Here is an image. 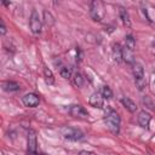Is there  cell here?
<instances>
[{"instance_id":"cell-19","label":"cell","mask_w":155,"mask_h":155,"mask_svg":"<svg viewBox=\"0 0 155 155\" xmlns=\"http://www.w3.org/2000/svg\"><path fill=\"white\" fill-rule=\"evenodd\" d=\"M134 39H133V36L132 35H127L126 38H125V46L127 47V48H130L131 51H133L134 50Z\"/></svg>"},{"instance_id":"cell-9","label":"cell","mask_w":155,"mask_h":155,"mask_svg":"<svg viewBox=\"0 0 155 155\" xmlns=\"http://www.w3.org/2000/svg\"><path fill=\"white\" fill-rule=\"evenodd\" d=\"M22 102H23V104H24L25 107H28V108H34V107L39 105L40 99H39V97H38L35 93H28V94H25V96L22 98Z\"/></svg>"},{"instance_id":"cell-7","label":"cell","mask_w":155,"mask_h":155,"mask_svg":"<svg viewBox=\"0 0 155 155\" xmlns=\"http://www.w3.org/2000/svg\"><path fill=\"white\" fill-rule=\"evenodd\" d=\"M88 103L91 107L93 108H98V109H102L103 105H104V98L102 96L101 92H94L91 94L90 99H88Z\"/></svg>"},{"instance_id":"cell-20","label":"cell","mask_w":155,"mask_h":155,"mask_svg":"<svg viewBox=\"0 0 155 155\" xmlns=\"http://www.w3.org/2000/svg\"><path fill=\"white\" fill-rule=\"evenodd\" d=\"M101 93H102L103 98H111L113 97V92H111L109 86H103L101 88Z\"/></svg>"},{"instance_id":"cell-22","label":"cell","mask_w":155,"mask_h":155,"mask_svg":"<svg viewBox=\"0 0 155 155\" xmlns=\"http://www.w3.org/2000/svg\"><path fill=\"white\" fill-rule=\"evenodd\" d=\"M0 31H1V34L4 35L5 33H6V28H5V25H4V23L1 22V27H0Z\"/></svg>"},{"instance_id":"cell-5","label":"cell","mask_w":155,"mask_h":155,"mask_svg":"<svg viewBox=\"0 0 155 155\" xmlns=\"http://www.w3.org/2000/svg\"><path fill=\"white\" fill-rule=\"evenodd\" d=\"M69 114L76 119H81V120H87L88 119V113L87 110L80 105V104H75V105H70L69 108Z\"/></svg>"},{"instance_id":"cell-18","label":"cell","mask_w":155,"mask_h":155,"mask_svg":"<svg viewBox=\"0 0 155 155\" xmlns=\"http://www.w3.org/2000/svg\"><path fill=\"white\" fill-rule=\"evenodd\" d=\"M59 74H61V76L64 78V79H70L71 75H73L71 68H69V67H67V65H62V67L59 68Z\"/></svg>"},{"instance_id":"cell-16","label":"cell","mask_w":155,"mask_h":155,"mask_svg":"<svg viewBox=\"0 0 155 155\" xmlns=\"http://www.w3.org/2000/svg\"><path fill=\"white\" fill-rule=\"evenodd\" d=\"M44 78H45V82L47 85H52L54 82V78H53V74L52 71L47 68V67H44Z\"/></svg>"},{"instance_id":"cell-12","label":"cell","mask_w":155,"mask_h":155,"mask_svg":"<svg viewBox=\"0 0 155 155\" xmlns=\"http://www.w3.org/2000/svg\"><path fill=\"white\" fill-rule=\"evenodd\" d=\"M122 59L126 63L133 64L134 63V56H133V51H131L130 48H127L126 46H124L122 48Z\"/></svg>"},{"instance_id":"cell-6","label":"cell","mask_w":155,"mask_h":155,"mask_svg":"<svg viewBox=\"0 0 155 155\" xmlns=\"http://www.w3.org/2000/svg\"><path fill=\"white\" fill-rule=\"evenodd\" d=\"M29 27L34 34H39L41 31V19H40V16L36 10H33V12H31V16L29 19Z\"/></svg>"},{"instance_id":"cell-4","label":"cell","mask_w":155,"mask_h":155,"mask_svg":"<svg viewBox=\"0 0 155 155\" xmlns=\"http://www.w3.org/2000/svg\"><path fill=\"white\" fill-rule=\"evenodd\" d=\"M61 132H62V136L69 140H80L84 138V133L73 127H63Z\"/></svg>"},{"instance_id":"cell-21","label":"cell","mask_w":155,"mask_h":155,"mask_svg":"<svg viewBox=\"0 0 155 155\" xmlns=\"http://www.w3.org/2000/svg\"><path fill=\"white\" fill-rule=\"evenodd\" d=\"M80 155H97V154H94V153H92V151L82 150V151H80Z\"/></svg>"},{"instance_id":"cell-13","label":"cell","mask_w":155,"mask_h":155,"mask_svg":"<svg viewBox=\"0 0 155 155\" xmlns=\"http://www.w3.org/2000/svg\"><path fill=\"white\" fill-rule=\"evenodd\" d=\"M121 103H122V105H124L128 111H131V113H134V111L137 110V105H136V103H134L132 99H130L128 97H124V98H121Z\"/></svg>"},{"instance_id":"cell-8","label":"cell","mask_w":155,"mask_h":155,"mask_svg":"<svg viewBox=\"0 0 155 155\" xmlns=\"http://www.w3.org/2000/svg\"><path fill=\"white\" fill-rule=\"evenodd\" d=\"M36 147H38L36 134L33 130H29V132H28V153H29V155L36 154Z\"/></svg>"},{"instance_id":"cell-11","label":"cell","mask_w":155,"mask_h":155,"mask_svg":"<svg viewBox=\"0 0 155 155\" xmlns=\"http://www.w3.org/2000/svg\"><path fill=\"white\" fill-rule=\"evenodd\" d=\"M1 86H2V90L7 92H15L19 90V85L15 81H2Z\"/></svg>"},{"instance_id":"cell-23","label":"cell","mask_w":155,"mask_h":155,"mask_svg":"<svg viewBox=\"0 0 155 155\" xmlns=\"http://www.w3.org/2000/svg\"><path fill=\"white\" fill-rule=\"evenodd\" d=\"M34 155H45V154H38V153H36V154H34Z\"/></svg>"},{"instance_id":"cell-15","label":"cell","mask_w":155,"mask_h":155,"mask_svg":"<svg viewBox=\"0 0 155 155\" xmlns=\"http://www.w3.org/2000/svg\"><path fill=\"white\" fill-rule=\"evenodd\" d=\"M113 58L116 63H120L122 61V48L120 47L119 44L113 45Z\"/></svg>"},{"instance_id":"cell-3","label":"cell","mask_w":155,"mask_h":155,"mask_svg":"<svg viewBox=\"0 0 155 155\" xmlns=\"http://www.w3.org/2000/svg\"><path fill=\"white\" fill-rule=\"evenodd\" d=\"M90 15L92 17L93 21L96 22H101L104 17V6H103V2L98 1V0H94L91 2V6H90Z\"/></svg>"},{"instance_id":"cell-17","label":"cell","mask_w":155,"mask_h":155,"mask_svg":"<svg viewBox=\"0 0 155 155\" xmlns=\"http://www.w3.org/2000/svg\"><path fill=\"white\" fill-rule=\"evenodd\" d=\"M71 80H73V84L76 87H81L84 85V76L80 73H74L71 75Z\"/></svg>"},{"instance_id":"cell-1","label":"cell","mask_w":155,"mask_h":155,"mask_svg":"<svg viewBox=\"0 0 155 155\" xmlns=\"http://www.w3.org/2000/svg\"><path fill=\"white\" fill-rule=\"evenodd\" d=\"M104 121H105L109 131L113 134H117L119 133V131H120V116L114 109L107 108L105 115H104Z\"/></svg>"},{"instance_id":"cell-14","label":"cell","mask_w":155,"mask_h":155,"mask_svg":"<svg viewBox=\"0 0 155 155\" xmlns=\"http://www.w3.org/2000/svg\"><path fill=\"white\" fill-rule=\"evenodd\" d=\"M119 15H120V18H121V21H122V24H124L125 27L130 28V27H131V19H130V15H128L127 10L124 8V7H121L120 11H119Z\"/></svg>"},{"instance_id":"cell-10","label":"cell","mask_w":155,"mask_h":155,"mask_svg":"<svg viewBox=\"0 0 155 155\" xmlns=\"http://www.w3.org/2000/svg\"><path fill=\"white\" fill-rule=\"evenodd\" d=\"M150 120H151V115L148 111L143 110V111H140L138 114V124H139L140 127L148 128L149 127V124H150Z\"/></svg>"},{"instance_id":"cell-2","label":"cell","mask_w":155,"mask_h":155,"mask_svg":"<svg viewBox=\"0 0 155 155\" xmlns=\"http://www.w3.org/2000/svg\"><path fill=\"white\" fill-rule=\"evenodd\" d=\"M132 71L134 76V84L139 91H143L145 87V78H144V69L143 65L138 62H134L132 64Z\"/></svg>"}]
</instances>
